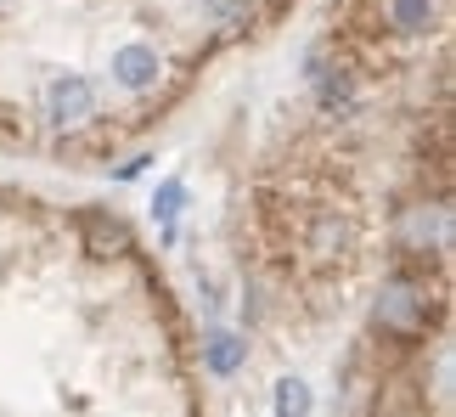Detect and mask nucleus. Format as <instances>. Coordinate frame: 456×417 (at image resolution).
<instances>
[{
  "mask_svg": "<svg viewBox=\"0 0 456 417\" xmlns=\"http://www.w3.org/2000/svg\"><path fill=\"white\" fill-rule=\"evenodd\" d=\"M158 79H164V57H158V45L130 40V45L113 51V85H118V91L147 96V91H158Z\"/></svg>",
  "mask_w": 456,
  "mask_h": 417,
  "instance_id": "obj_3",
  "label": "nucleus"
},
{
  "mask_svg": "<svg viewBox=\"0 0 456 417\" xmlns=\"http://www.w3.org/2000/svg\"><path fill=\"white\" fill-rule=\"evenodd\" d=\"M276 412L282 417H305L310 412V389L299 384V378H282V384H276Z\"/></svg>",
  "mask_w": 456,
  "mask_h": 417,
  "instance_id": "obj_10",
  "label": "nucleus"
},
{
  "mask_svg": "<svg viewBox=\"0 0 456 417\" xmlns=\"http://www.w3.org/2000/svg\"><path fill=\"white\" fill-rule=\"evenodd\" d=\"M305 249L315 259H344L349 249H355V225H349L338 208H315V215H310V232H305Z\"/></svg>",
  "mask_w": 456,
  "mask_h": 417,
  "instance_id": "obj_4",
  "label": "nucleus"
},
{
  "mask_svg": "<svg viewBox=\"0 0 456 417\" xmlns=\"http://www.w3.org/2000/svg\"><path fill=\"white\" fill-rule=\"evenodd\" d=\"M383 23L395 34H428L440 23V6L434 0H383Z\"/></svg>",
  "mask_w": 456,
  "mask_h": 417,
  "instance_id": "obj_6",
  "label": "nucleus"
},
{
  "mask_svg": "<svg viewBox=\"0 0 456 417\" xmlns=\"http://www.w3.org/2000/svg\"><path fill=\"white\" fill-rule=\"evenodd\" d=\"M248 17H254L248 0H203V23H215V29H225V34L248 29Z\"/></svg>",
  "mask_w": 456,
  "mask_h": 417,
  "instance_id": "obj_8",
  "label": "nucleus"
},
{
  "mask_svg": "<svg viewBox=\"0 0 456 417\" xmlns=\"http://www.w3.org/2000/svg\"><path fill=\"white\" fill-rule=\"evenodd\" d=\"M0 6H6V0H0Z\"/></svg>",
  "mask_w": 456,
  "mask_h": 417,
  "instance_id": "obj_11",
  "label": "nucleus"
},
{
  "mask_svg": "<svg viewBox=\"0 0 456 417\" xmlns=\"http://www.w3.org/2000/svg\"><path fill=\"white\" fill-rule=\"evenodd\" d=\"M40 113L51 119L57 130H79L96 119V85L85 74H51L45 91H40Z\"/></svg>",
  "mask_w": 456,
  "mask_h": 417,
  "instance_id": "obj_2",
  "label": "nucleus"
},
{
  "mask_svg": "<svg viewBox=\"0 0 456 417\" xmlns=\"http://www.w3.org/2000/svg\"><path fill=\"white\" fill-rule=\"evenodd\" d=\"M181 203H186V186H181V181H164V186H158L152 215L164 220V237H175V215H181Z\"/></svg>",
  "mask_w": 456,
  "mask_h": 417,
  "instance_id": "obj_9",
  "label": "nucleus"
},
{
  "mask_svg": "<svg viewBox=\"0 0 456 417\" xmlns=\"http://www.w3.org/2000/svg\"><path fill=\"white\" fill-rule=\"evenodd\" d=\"M85 249H91L96 259H108V254H130V232H125V220L108 215V208H91V215H85Z\"/></svg>",
  "mask_w": 456,
  "mask_h": 417,
  "instance_id": "obj_5",
  "label": "nucleus"
},
{
  "mask_svg": "<svg viewBox=\"0 0 456 417\" xmlns=\"http://www.w3.org/2000/svg\"><path fill=\"white\" fill-rule=\"evenodd\" d=\"M242 356H248V344H242L237 333H208V344H203V367L220 372V378H232L242 367Z\"/></svg>",
  "mask_w": 456,
  "mask_h": 417,
  "instance_id": "obj_7",
  "label": "nucleus"
},
{
  "mask_svg": "<svg viewBox=\"0 0 456 417\" xmlns=\"http://www.w3.org/2000/svg\"><path fill=\"white\" fill-rule=\"evenodd\" d=\"M428 316H434L428 288L417 282V276L400 271L395 282L383 288V299H378V327L389 339H417V333H428Z\"/></svg>",
  "mask_w": 456,
  "mask_h": 417,
  "instance_id": "obj_1",
  "label": "nucleus"
}]
</instances>
